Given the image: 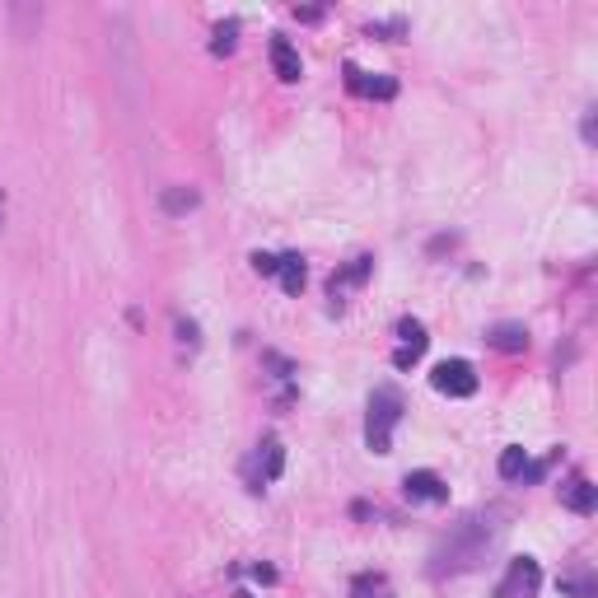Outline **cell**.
Instances as JSON below:
<instances>
[{"label":"cell","mask_w":598,"mask_h":598,"mask_svg":"<svg viewBox=\"0 0 598 598\" xmlns=\"http://www.w3.org/2000/svg\"><path fill=\"white\" fill-rule=\"evenodd\" d=\"M491 538H496L491 519H482V514L463 519V524H458L454 533H449V538L435 547V575H458V570H472L486 556Z\"/></svg>","instance_id":"obj_1"},{"label":"cell","mask_w":598,"mask_h":598,"mask_svg":"<svg viewBox=\"0 0 598 598\" xmlns=\"http://www.w3.org/2000/svg\"><path fill=\"white\" fill-rule=\"evenodd\" d=\"M402 421V393L393 384H379L370 393V416H365V444L374 454H388L393 449V430Z\"/></svg>","instance_id":"obj_2"},{"label":"cell","mask_w":598,"mask_h":598,"mask_svg":"<svg viewBox=\"0 0 598 598\" xmlns=\"http://www.w3.org/2000/svg\"><path fill=\"white\" fill-rule=\"evenodd\" d=\"M542 589V566L533 556H510V566L496 584V598H538Z\"/></svg>","instance_id":"obj_3"},{"label":"cell","mask_w":598,"mask_h":598,"mask_svg":"<svg viewBox=\"0 0 598 598\" xmlns=\"http://www.w3.org/2000/svg\"><path fill=\"white\" fill-rule=\"evenodd\" d=\"M430 384L440 388L444 398H472L477 393V370L468 360H440L435 374H430Z\"/></svg>","instance_id":"obj_4"},{"label":"cell","mask_w":598,"mask_h":598,"mask_svg":"<svg viewBox=\"0 0 598 598\" xmlns=\"http://www.w3.org/2000/svg\"><path fill=\"white\" fill-rule=\"evenodd\" d=\"M402 496L412 500V505H444V500H449V486H444L440 472L416 468L402 477Z\"/></svg>","instance_id":"obj_5"},{"label":"cell","mask_w":598,"mask_h":598,"mask_svg":"<svg viewBox=\"0 0 598 598\" xmlns=\"http://www.w3.org/2000/svg\"><path fill=\"white\" fill-rule=\"evenodd\" d=\"M426 346H430L426 323H421V318H402V323H398V351H393V365H398V370H412L416 360L426 356Z\"/></svg>","instance_id":"obj_6"},{"label":"cell","mask_w":598,"mask_h":598,"mask_svg":"<svg viewBox=\"0 0 598 598\" xmlns=\"http://www.w3.org/2000/svg\"><path fill=\"white\" fill-rule=\"evenodd\" d=\"M346 89L351 94H365V99H393L398 94V80L393 75H379V71H360V66H346Z\"/></svg>","instance_id":"obj_7"},{"label":"cell","mask_w":598,"mask_h":598,"mask_svg":"<svg viewBox=\"0 0 598 598\" xmlns=\"http://www.w3.org/2000/svg\"><path fill=\"white\" fill-rule=\"evenodd\" d=\"M267 52H271V66H276V75H281L285 85H295L299 75H304V61H299V52H295V43H290V38H281V33H276Z\"/></svg>","instance_id":"obj_8"},{"label":"cell","mask_w":598,"mask_h":598,"mask_svg":"<svg viewBox=\"0 0 598 598\" xmlns=\"http://www.w3.org/2000/svg\"><path fill=\"white\" fill-rule=\"evenodd\" d=\"M561 505H566V510H575V514H594L598 491L589 486V477H580V472H575V477L561 486Z\"/></svg>","instance_id":"obj_9"},{"label":"cell","mask_w":598,"mask_h":598,"mask_svg":"<svg viewBox=\"0 0 598 598\" xmlns=\"http://www.w3.org/2000/svg\"><path fill=\"white\" fill-rule=\"evenodd\" d=\"M370 267H374V257H351V262H346V267L332 276V285H328L332 299H346V295H351V290H356V285L370 276Z\"/></svg>","instance_id":"obj_10"},{"label":"cell","mask_w":598,"mask_h":598,"mask_svg":"<svg viewBox=\"0 0 598 598\" xmlns=\"http://www.w3.org/2000/svg\"><path fill=\"white\" fill-rule=\"evenodd\" d=\"M486 342L496 346V351H505V356H514V351H528V328L524 323H496V328L486 332Z\"/></svg>","instance_id":"obj_11"},{"label":"cell","mask_w":598,"mask_h":598,"mask_svg":"<svg viewBox=\"0 0 598 598\" xmlns=\"http://www.w3.org/2000/svg\"><path fill=\"white\" fill-rule=\"evenodd\" d=\"M276 281H281L285 295H299V290H304V262H299V253L276 257Z\"/></svg>","instance_id":"obj_12"},{"label":"cell","mask_w":598,"mask_h":598,"mask_svg":"<svg viewBox=\"0 0 598 598\" xmlns=\"http://www.w3.org/2000/svg\"><path fill=\"white\" fill-rule=\"evenodd\" d=\"M285 468V449L281 440H262L257 444V472H262V482H276Z\"/></svg>","instance_id":"obj_13"},{"label":"cell","mask_w":598,"mask_h":598,"mask_svg":"<svg viewBox=\"0 0 598 598\" xmlns=\"http://www.w3.org/2000/svg\"><path fill=\"white\" fill-rule=\"evenodd\" d=\"M351 598H393V580L379 575V570H365L351 580Z\"/></svg>","instance_id":"obj_14"},{"label":"cell","mask_w":598,"mask_h":598,"mask_svg":"<svg viewBox=\"0 0 598 598\" xmlns=\"http://www.w3.org/2000/svg\"><path fill=\"white\" fill-rule=\"evenodd\" d=\"M197 187H164L159 192V206H164V215H183V211H192L197 206Z\"/></svg>","instance_id":"obj_15"},{"label":"cell","mask_w":598,"mask_h":598,"mask_svg":"<svg viewBox=\"0 0 598 598\" xmlns=\"http://www.w3.org/2000/svg\"><path fill=\"white\" fill-rule=\"evenodd\" d=\"M524 472H528V454L519 449V444H510V449L500 454V477H505V482H514V477H524Z\"/></svg>","instance_id":"obj_16"},{"label":"cell","mask_w":598,"mask_h":598,"mask_svg":"<svg viewBox=\"0 0 598 598\" xmlns=\"http://www.w3.org/2000/svg\"><path fill=\"white\" fill-rule=\"evenodd\" d=\"M234 33H239V19H225V24H215V43H211L215 57L234 52Z\"/></svg>","instance_id":"obj_17"},{"label":"cell","mask_w":598,"mask_h":598,"mask_svg":"<svg viewBox=\"0 0 598 598\" xmlns=\"http://www.w3.org/2000/svg\"><path fill=\"white\" fill-rule=\"evenodd\" d=\"M253 271H257V276H276V257H271V253H253Z\"/></svg>","instance_id":"obj_18"},{"label":"cell","mask_w":598,"mask_h":598,"mask_svg":"<svg viewBox=\"0 0 598 598\" xmlns=\"http://www.w3.org/2000/svg\"><path fill=\"white\" fill-rule=\"evenodd\" d=\"M295 19H304V24H314V19H323V10H318V5H309V10H295Z\"/></svg>","instance_id":"obj_19"}]
</instances>
